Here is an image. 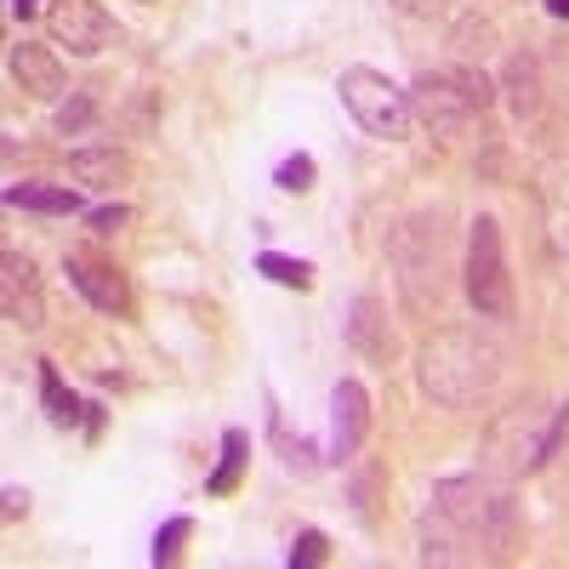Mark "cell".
I'll return each mask as SVG.
<instances>
[{
  "label": "cell",
  "mask_w": 569,
  "mask_h": 569,
  "mask_svg": "<svg viewBox=\"0 0 569 569\" xmlns=\"http://www.w3.org/2000/svg\"><path fill=\"white\" fill-rule=\"evenodd\" d=\"M541 399H518L507 405L490 433H485V472H496V479H512V472H541Z\"/></svg>",
  "instance_id": "cell-7"
},
{
  "label": "cell",
  "mask_w": 569,
  "mask_h": 569,
  "mask_svg": "<svg viewBox=\"0 0 569 569\" xmlns=\"http://www.w3.org/2000/svg\"><path fill=\"white\" fill-rule=\"evenodd\" d=\"M86 222H91V233H103V240H109V233H120L131 222V206H98Z\"/></svg>",
  "instance_id": "cell-27"
},
{
  "label": "cell",
  "mask_w": 569,
  "mask_h": 569,
  "mask_svg": "<svg viewBox=\"0 0 569 569\" xmlns=\"http://www.w3.org/2000/svg\"><path fill=\"white\" fill-rule=\"evenodd\" d=\"M365 433H370V393L348 376V382H337V393H330V461H353Z\"/></svg>",
  "instance_id": "cell-13"
},
{
  "label": "cell",
  "mask_w": 569,
  "mask_h": 569,
  "mask_svg": "<svg viewBox=\"0 0 569 569\" xmlns=\"http://www.w3.org/2000/svg\"><path fill=\"white\" fill-rule=\"evenodd\" d=\"M547 12L552 18H569V0H547Z\"/></svg>",
  "instance_id": "cell-30"
},
{
  "label": "cell",
  "mask_w": 569,
  "mask_h": 569,
  "mask_svg": "<svg viewBox=\"0 0 569 569\" xmlns=\"http://www.w3.org/2000/svg\"><path fill=\"white\" fill-rule=\"evenodd\" d=\"M461 291L479 319H512V262L496 217H472L467 222V262H461Z\"/></svg>",
  "instance_id": "cell-5"
},
{
  "label": "cell",
  "mask_w": 569,
  "mask_h": 569,
  "mask_svg": "<svg viewBox=\"0 0 569 569\" xmlns=\"http://www.w3.org/2000/svg\"><path fill=\"white\" fill-rule=\"evenodd\" d=\"M501 365L507 353L485 325H445L416 348V388L439 410H472L496 393Z\"/></svg>",
  "instance_id": "cell-2"
},
{
  "label": "cell",
  "mask_w": 569,
  "mask_h": 569,
  "mask_svg": "<svg viewBox=\"0 0 569 569\" xmlns=\"http://www.w3.org/2000/svg\"><path fill=\"white\" fill-rule=\"evenodd\" d=\"M325 558H330V541H325L319 530H302L297 547H291V569H297V563H325Z\"/></svg>",
  "instance_id": "cell-26"
},
{
  "label": "cell",
  "mask_w": 569,
  "mask_h": 569,
  "mask_svg": "<svg viewBox=\"0 0 569 569\" xmlns=\"http://www.w3.org/2000/svg\"><path fill=\"white\" fill-rule=\"evenodd\" d=\"M91 114H98V86H80V91H74V103H63V114H58V137L86 131Z\"/></svg>",
  "instance_id": "cell-21"
},
{
  "label": "cell",
  "mask_w": 569,
  "mask_h": 569,
  "mask_svg": "<svg viewBox=\"0 0 569 569\" xmlns=\"http://www.w3.org/2000/svg\"><path fill=\"white\" fill-rule=\"evenodd\" d=\"M348 348L359 359H370V365H393L405 353L399 330L388 325V302L382 297H370V291L353 297V308H348Z\"/></svg>",
  "instance_id": "cell-9"
},
{
  "label": "cell",
  "mask_w": 569,
  "mask_h": 569,
  "mask_svg": "<svg viewBox=\"0 0 569 569\" xmlns=\"http://www.w3.org/2000/svg\"><path fill=\"white\" fill-rule=\"evenodd\" d=\"M257 268H262L273 284H291V291H308V284H313V268H308V262L279 257V251H262V257H257Z\"/></svg>",
  "instance_id": "cell-20"
},
{
  "label": "cell",
  "mask_w": 569,
  "mask_h": 569,
  "mask_svg": "<svg viewBox=\"0 0 569 569\" xmlns=\"http://www.w3.org/2000/svg\"><path fill=\"white\" fill-rule=\"evenodd\" d=\"M7 206H23V211H46V217H74V211H80V194H74V188L18 182V188H7Z\"/></svg>",
  "instance_id": "cell-16"
},
{
  "label": "cell",
  "mask_w": 569,
  "mask_h": 569,
  "mask_svg": "<svg viewBox=\"0 0 569 569\" xmlns=\"http://www.w3.org/2000/svg\"><path fill=\"white\" fill-rule=\"evenodd\" d=\"M0 308L18 330H40L46 325V291H40V273L23 251L0 257Z\"/></svg>",
  "instance_id": "cell-11"
},
{
  "label": "cell",
  "mask_w": 569,
  "mask_h": 569,
  "mask_svg": "<svg viewBox=\"0 0 569 569\" xmlns=\"http://www.w3.org/2000/svg\"><path fill=\"white\" fill-rule=\"evenodd\" d=\"M7 69H12V80L29 91L34 103H58L69 91V74H63L58 52H52V46H40V40H18L7 52Z\"/></svg>",
  "instance_id": "cell-12"
},
{
  "label": "cell",
  "mask_w": 569,
  "mask_h": 569,
  "mask_svg": "<svg viewBox=\"0 0 569 569\" xmlns=\"http://www.w3.org/2000/svg\"><path fill=\"white\" fill-rule=\"evenodd\" d=\"M69 177L91 194H114V188L131 182V154L126 149H74L69 154Z\"/></svg>",
  "instance_id": "cell-14"
},
{
  "label": "cell",
  "mask_w": 569,
  "mask_h": 569,
  "mask_svg": "<svg viewBox=\"0 0 569 569\" xmlns=\"http://www.w3.org/2000/svg\"><path fill=\"white\" fill-rule=\"evenodd\" d=\"M46 34H52V46H69V58H98L114 40V18L98 0H52L46 7Z\"/></svg>",
  "instance_id": "cell-8"
},
{
  "label": "cell",
  "mask_w": 569,
  "mask_h": 569,
  "mask_svg": "<svg viewBox=\"0 0 569 569\" xmlns=\"http://www.w3.org/2000/svg\"><path fill=\"white\" fill-rule=\"evenodd\" d=\"M501 91H507V103L518 120H530L541 109V63L530 52H512L507 69H501Z\"/></svg>",
  "instance_id": "cell-15"
},
{
  "label": "cell",
  "mask_w": 569,
  "mask_h": 569,
  "mask_svg": "<svg viewBox=\"0 0 569 569\" xmlns=\"http://www.w3.org/2000/svg\"><path fill=\"white\" fill-rule=\"evenodd\" d=\"M541 206H547L552 228L569 233V160H547L541 166Z\"/></svg>",
  "instance_id": "cell-19"
},
{
  "label": "cell",
  "mask_w": 569,
  "mask_h": 569,
  "mask_svg": "<svg viewBox=\"0 0 569 569\" xmlns=\"http://www.w3.org/2000/svg\"><path fill=\"white\" fill-rule=\"evenodd\" d=\"M563 439H569V399L547 410V433H541V467H547V461L563 450Z\"/></svg>",
  "instance_id": "cell-24"
},
{
  "label": "cell",
  "mask_w": 569,
  "mask_h": 569,
  "mask_svg": "<svg viewBox=\"0 0 569 569\" xmlns=\"http://www.w3.org/2000/svg\"><path fill=\"white\" fill-rule=\"evenodd\" d=\"M63 273H69V284H74V291L98 308V313H131V284H126V273H120L114 262L86 257V251H69V257H63Z\"/></svg>",
  "instance_id": "cell-10"
},
{
  "label": "cell",
  "mask_w": 569,
  "mask_h": 569,
  "mask_svg": "<svg viewBox=\"0 0 569 569\" xmlns=\"http://www.w3.org/2000/svg\"><path fill=\"white\" fill-rule=\"evenodd\" d=\"M496 98V80L485 69H427L416 86H410V120L439 137V142H456L472 114H485Z\"/></svg>",
  "instance_id": "cell-4"
},
{
  "label": "cell",
  "mask_w": 569,
  "mask_h": 569,
  "mask_svg": "<svg viewBox=\"0 0 569 569\" xmlns=\"http://www.w3.org/2000/svg\"><path fill=\"white\" fill-rule=\"evenodd\" d=\"M12 12H18V18H34V12H40V0H12Z\"/></svg>",
  "instance_id": "cell-29"
},
{
  "label": "cell",
  "mask_w": 569,
  "mask_h": 569,
  "mask_svg": "<svg viewBox=\"0 0 569 569\" xmlns=\"http://www.w3.org/2000/svg\"><path fill=\"white\" fill-rule=\"evenodd\" d=\"M512 496L496 472H456L433 485L421 512V563H490L512 547Z\"/></svg>",
  "instance_id": "cell-1"
},
{
  "label": "cell",
  "mask_w": 569,
  "mask_h": 569,
  "mask_svg": "<svg viewBox=\"0 0 569 569\" xmlns=\"http://www.w3.org/2000/svg\"><path fill=\"white\" fill-rule=\"evenodd\" d=\"M388 262H393V284H399V302L410 319H433L450 297V273H456V257H450V211L445 206H427V211H410L393 240H388Z\"/></svg>",
  "instance_id": "cell-3"
},
{
  "label": "cell",
  "mask_w": 569,
  "mask_h": 569,
  "mask_svg": "<svg viewBox=\"0 0 569 569\" xmlns=\"http://www.w3.org/2000/svg\"><path fill=\"white\" fill-rule=\"evenodd\" d=\"M337 91H342V109L353 114V126H359L365 137L399 142V137L410 131V91H405V86H393L382 69L353 63V69H342Z\"/></svg>",
  "instance_id": "cell-6"
},
{
  "label": "cell",
  "mask_w": 569,
  "mask_h": 569,
  "mask_svg": "<svg viewBox=\"0 0 569 569\" xmlns=\"http://www.w3.org/2000/svg\"><path fill=\"white\" fill-rule=\"evenodd\" d=\"M188 536H194V518H171V525L154 536V563H177V552H182Z\"/></svg>",
  "instance_id": "cell-22"
},
{
  "label": "cell",
  "mask_w": 569,
  "mask_h": 569,
  "mask_svg": "<svg viewBox=\"0 0 569 569\" xmlns=\"http://www.w3.org/2000/svg\"><path fill=\"white\" fill-rule=\"evenodd\" d=\"M246 450H251L246 427H228V433H222V461H217V472L206 479V496H233V490H240V472H246Z\"/></svg>",
  "instance_id": "cell-17"
},
{
  "label": "cell",
  "mask_w": 569,
  "mask_h": 569,
  "mask_svg": "<svg viewBox=\"0 0 569 569\" xmlns=\"http://www.w3.org/2000/svg\"><path fill=\"white\" fill-rule=\"evenodd\" d=\"M388 7H393L399 18H416V23H433V18H445V12H450V0H388Z\"/></svg>",
  "instance_id": "cell-25"
},
{
  "label": "cell",
  "mask_w": 569,
  "mask_h": 569,
  "mask_svg": "<svg viewBox=\"0 0 569 569\" xmlns=\"http://www.w3.org/2000/svg\"><path fill=\"white\" fill-rule=\"evenodd\" d=\"M40 405H46V416H52L58 427H74V421H80V410H86V405L63 388V376H58V365H52V359H40Z\"/></svg>",
  "instance_id": "cell-18"
},
{
  "label": "cell",
  "mask_w": 569,
  "mask_h": 569,
  "mask_svg": "<svg viewBox=\"0 0 569 569\" xmlns=\"http://www.w3.org/2000/svg\"><path fill=\"white\" fill-rule=\"evenodd\" d=\"M273 182L284 188V194H308V188H313V160L308 154H291V160L273 171Z\"/></svg>",
  "instance_id": "cell-23"
},
{
  "label": "cell",
  "mask_w": 569,
  "mask_h": 569,
  "mask_svg": "<svg viewBox=\"0 0 569 569\" xmlns=\"http://www.w3.org/2000/svg\"><path fill=\"white\" fill-rule=\"evenodd\" d=\"M23 507H29V496H23V490H18V485H12V490H7V518H18V512H23Z\"/></svg>",
  "instance_id": "cell-28"
}]
</instances>
